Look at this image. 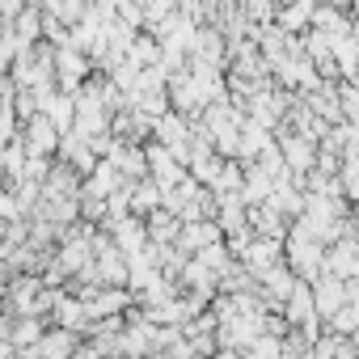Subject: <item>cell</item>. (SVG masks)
I'll return each mask as SVG.
<instances>
[{
	"mask_svg": "<svg viewBox=\"0 0 359 359\" xmlns=\"http://www.w3.org/2000/svg\"><path fill=\"white\" fill-rule=\"evenodd\" d=\"M287 266L309 283H317L325 275V241L313 237L300 220H292V233H287Z\"/></svg>",
	"mask_w": 359,
	"mask_h": 359,
	"instance_id": "1",
	"label": "cell"
},
{
	"mask_svg": "<svg viewBox=\"0 0 359 359\" xmlns=\"http://www.w3.org/2000/svg\"><path fill=\"white\" fill-rule=\"evenodd\" d=\"M148 173L161 182V191H169V187H177V182H187V177H191V165L177 156L169 144L148 140Z\"/></svg>",
	"mask_w": 359,
	"mask_h": 359,
	"instance_id": "2",
	"label": "cell"
},
{
	"mask_svg": "<svg viewBox=\"0 0 359 359\" xmlns=\"http://www.w3.org/2000/svg\"><path fill=\"white\" fill-rule=\"evenodd\" d=\"M22 140H26V148H30V152H43V156H60L64 131L51 123V114H47V110H39L34 118H26V127H22Z\"/></svg>",
	"mask_w": 359,
	"mask_h": 359,
	"instance_id": "3",
	"label": "cell"
},
{
	"mask_svg": "<svg viewBox=\"0 0 359 359\" xmlns=\"http://www.w3.org/2000/svg\"><path fill=\"white\" fill-rule=\"evenodd\" d=\"M81 191H85V173L55 156L47 182H43V199H81Z\"/></svg>",
	"mask_w": 359,
	"mask_h": 359,
	"instance_id": "4",
	"label": "cell"
},
{
	"mask_svg": "<svg viewBox=\"0 0 359 359\" xmlns=\"http://www.w3.org/2000/svg\"><path fill=\"white\" fill-rule=\"evenodd\" d=\"M60 161H68L72 169H81V173L89 177V173L97 169L102 152L93 148V140H89L85 131H76V127H72V131H64V144H60Z\"/></svg>",
	"mask_w": 359,
	"mask_h": 359,
	"instance_id": "5",
	"label": "cell"
},
{
	"mask_svg": "<svg viewBox=\"0 0 359 359\" xmlns=\"http://www.w3.org/2000/svg\"><path fill=\"white\" fill-rule=\"evenodd\" d=\"M241 262H245L254 275H262V271H271V266L287 262V241H283V237H254V241L245 245Z\"/></svg>",
	"mask_w": 359,
	"mask_h": 359,
	"instance_id": "6",
	"label": "cell"
},
{
	"mask_svg": "<svg viewBox=\"0 0 359 359\" xmlns=\"http://www.w3.org/2000/svg\"><path fill=\"white\" fill-rule=\"evenodd\" d=\"M313 296H317V313H321V321H330L338 309H346V304H351V279L321 275V279L313 283Z\"/></svg>",
	"mask_w": 359,
	"mask_h": 359,
	"instance_id": "7",
	"label": "cell"
},
{
	"mask_svg": "<svg viewBox=\"0 0 359 359\" xmlns=\"http://www.w3.org/2000/svg\"><path fill=\"white\" fill-rule=\"evenodd\" d=\"M325 275L359 279V250H355V237H338V241L325 245Z\"/></svg>",
	"mask_w": 359,
	"mask_h": 359,
	"instance_id": "8",
	"label": "cell"
},
{
	"mask_svg": "<svg viewBox=\"0 0 359 359\" xmlns=\"http://www.w3.org/2000/svg\"><path fill=\"white\" fill-rule=\"evenodd\" d=\"M110 233H114V241H118L127 254H140V250L152 245V237H148V216H135V212L123 216V220H114Z\"/></svg>",
	"mask_w": 359,
	"mask_h": 359,
	"instance_id": "9",
	"label": "cell"
},
{
	"mask_svg": "<svg viewBox=\"0 0 359 359\" xmlns=\"http://www.w3.org/2000/svg\"><path fill=\"white\" fill-rule=\"evenodd\" d=\"M212 241H224L220 220H187V224H182V237H177V245H182L187 254H199V250L212 245Z\"/></svg>",
	"mask_w": 359,
	"mask_h": 359,
	"instance_id": "10",
	"label": "cell"
},
{
	"mask_svg": "<svg viewBox=\"0 0 359 359\" xmlns=\"http://www.w3.org/2000/svg\"><path fill=\"white\" fill-rule=\"evenodd\" d=\"M182 216L177 212H169V208H156L152 216H148V237L156 241V245H177V237H182Z\"/></svg>",
	"mask_w": 359,
	"mask_h": 359,
	"instance_id": "11",
	"label": "cell"
},
{
	"mask_svg": "<svg viewBox=\"0 0 359 359\" xmlns=\"http://www.w3.org/2000/svg\"><path fill=\"white\" fill-rule=\"evenodd\" d=\"M43 22H47V18H43V9H39V5H26V9L9 22V30L18 34V43H22V47H34V43H43V39H47V34H43Z\"/></svg>",
	"mask_w": 359,
	"mask_h": 359,
	"instance_id": "12",
	"label": "cell"
},
{
	"mask_svg": "<svg viewBox=\"0 0 359 359\" xmlns=\"http://www.w3.org/2000/svg\"><path fill=\"white\" fill-rule=\"evenodd\" d=\"M321 0H292V5L279 9V26L292 30V34H309L313 30V13H317Z\"/></svg>",
	"mask_w": 359,
	"mask_h": 359,
	"instance_id": "13",
	"label": "cell"
},
{
	"mask_svg": "<svg viewBox=\"0 0 359 359\" xmlns=\"http://www.w3.org/2000/svg\"><path fill=\"white\" fill-rule=\"evenodd\" d=\"M338 97H342V114L346 123H359V81H338Z\"/></svg>",
	"mask_w": 359,
	"mask_h": 359,
	"instance_id": "14",
	"label": "cell"
},
{
	"mask_svg": "<svg viewBox=\"0 0 359 359\" xmlns=\"http://www.w3.org/2000/svg\"><path fill=\"white\" fill-rule=\"evenodd\" d=\"M26 5H30V0H0V18H5V26H9V22H13Z\"/></svg>",
	"mask_w": 359,
	"mask_h": 359,
	"instance_id": "15",
	"label": "cell"
},
{
	"mask_svg": "<svg viewBox=\"0 0 359 359\" xmlns=\"http://www.w3.org/2000/svg\"><path fill=\"white\" fill-rule=\"evenodd\" d=\"M355 216H359V203H355Z\"/></svg>",
	"mask_w": 359,
	"mask_h": 359,
	"instance_id": "16",
	"label": "cell"
}]
</instances>
